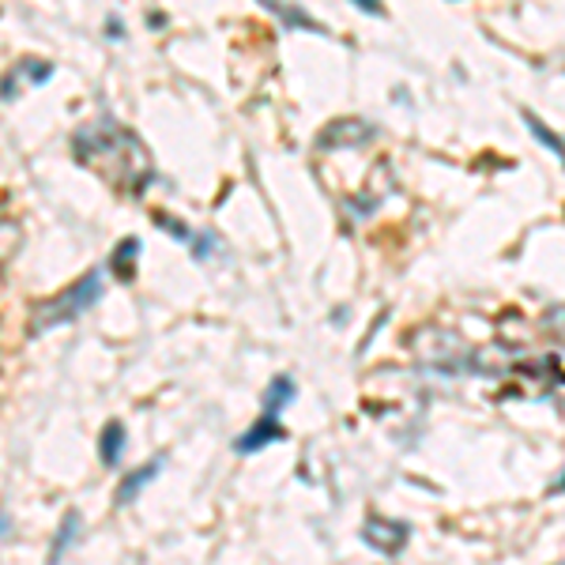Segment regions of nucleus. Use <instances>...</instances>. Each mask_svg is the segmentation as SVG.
<instances>
[{
    "label": "nucleus",
    "mask_w": 565,
    "mask_h": 565,
    "mask_svg": "<svg viewBox=\"0 0 565 565\" xmlns=\"http://www.w3.org/2000/svg\"><path fill=\"white\" fill-rule=\"evenodd\" d=\"M76 154L84 167L103 174L106 181H114L117 189H140V181L151 174L143 143L114 121H95L87 129H79Z\"/></svg>",
    "instance_id": "nucleus-1"
},
{
    "label": "nucleus",
    "mask_w": 565,
    "mask_h": 565,
    "mask_svg": "<svg viewBox=\"0 0 565 565\" xmlns=\"http://www.w3.org/2000/svg\"><path fill=\"white\" fill-rule=\"evenodd\" d=\"M98 295H103V282H98V271H90V276H84L76 287L65 290V295H57V298H50L45 306H39V313H34V328L45 332V328H53V324L72 321V317H79L84 309L95 306Z\"/></svg>",
    "instance_id": "nucleus-2"
},
{
    "label": "nucleus",
    "mask_w": 565,
    "mask_h": 565,
    "mask_svg": "<svg viewBox=\"0 0 565 565\" xmlns=\"http://www.w3.org/2000/svg\"><path fill=\"white\" fill-rule=\"evenodd\" d=\"M279 437H282L279 412H268V407H264V415L249 426V434H242L238 441H234V452H238V457H253V452L268 449V445L279 441Z\"/></svg>",
    "instance_id": "nucleus-3"
},
{
    "label": "nucleus",
    "mask_w": 565,
    "mask_h": 565,
    "mask_svg": "<svg viewBox=\"0 0 565 565\" xmlns=\"http://www.w3.org/2000/svg\"><path fill=\"white\" fill-rule=\"evenodd\" d=\"M362 535H366V540L377 546V551L396 554L399 546H404V540H407V527L404 524H388V521H381V516H373Z\"/></svg>",
    "instance_id": "nucleus-4"
},
{
    "label": "nucleus",
    "mask_w": 565,
    "mask_h": 565,
    "mask_svg": "<svg viewBox=\"0 0 565 565\" xmlns=\"http://www.w3.org/2000/svg\"><path fill=\"white\" fill-rule=\"evenodd\" d=\"M121 449H125V426L121 423H106L103 437H98V452H103V463L114 468L121 460Z\"/></svg>",
    "instance_id": "nucleus-5"
},
{
    "label": "nucleus",
    "mask_w": 565,
    "mask_h": 565,
    "mask_svg": "<svg viewBox=\"0 0 565 565\" xmlns=\"http://www.w3.org/2000/svg\"><path fill=\"white\" fill-rule=\"evenodd\" d=\"M159 468H162V460H151V463H143L140 471H132V476L125 479V487H121V494H117V501H121V505H125V501H132L154 476H159Z\"/></svg>",
    "instance_id": "nucleus-6"
},
{
    "label": "nucleus",
    "mask_w": 565,
    "mask_h": 565,
    "mask_svg": "<svg viewBox=\"0 0 565 565\" xmlns=\"http://www.w3.org/2000/svg\"><path fill=\"white\" fill-rule=\"evenodd\" d=\"M524 121H527V129H532V136L543 143L546 151H551V154H562V140H558V136H554V132H546V129H543L540 117H535V114H524Z\"/></svg>",
    "instance_id": "nucleus-7"
},
{
    "label": "nucleus",
    "mask_w": 565,
    "mask_h": 565,
    "mask_svg": "<svg viewBox=\"0 0 565 565\" xmlns=\"http://www.w3.org/2000/svg\"><path fill=\"white\" fill-rule=\"evenodd\" d=\"M76 527H79V516H76V513H68V521L61 524V535H57V543H53V554H50V562H53V565L61 562V554H65V546L72 543V535H76Z\"/></svg>",
    "instance_id": "nucleus-8"
},
{
    "label": "nucleus",
    "mask_w": 565,
    "mask_h": 565,
    "mask_svg": "<svg viewBox=\"0 0 565 565\" xmlns=\"http://www.w3.org/2000/svg\"><path fill=\"white\" fill-rule=\"evenodd\" d=\"M140 253V242L129 238V242H121V249H117V257H114V271H121V279H125V260H129V279H132V257Z\"/></svg>",
    "instance_id": "nucleus-9"
},
{
    "label": "nucleus",
    "mask_w": 565,
    "mask_h": 565,
    "mask_svg": "<svg viewBox=\"0 0 565 565\" xmlns=\"http://www.w3.org/2000/svg\"><path fill=\"white\" fill-rule=\"evenodd\" d=\"M0 532H4V516H0Z\"/></svg>",
    "instance_id": "nucleus-10"
}]
</instances>
